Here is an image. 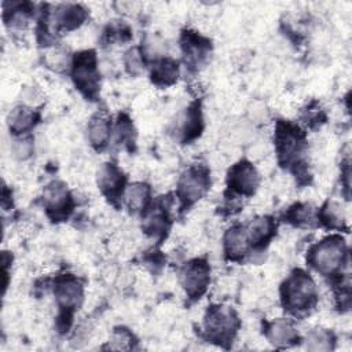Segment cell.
<instances>
[{"mask_svg": "<svg viewBox=\"0 0 352 352\" xmlns=\"http://www.w3.org/2000/svg\"><path fill=\"white\" fill-rule=\"evenodd\" d=\"M334 344L336 337L327 329L311 330L305 338V346L309 351H331Z\"/></svg>", "mask_w": 352, "mask_h": 352, "instance_id": "cell-25", "label": "cell"}, {"mask_svg": "<svg viewBox=\"0 0 352 352\" xmlns=\"http://www.w3.org/2000/svg\"><path fill=\"white\" fill-rule=\"evenodd\" d=\"M179 282L191 300L201 298L210 283V265L205 258H192L179 271Z\"/></svg>", "mask_w": 352, "mask_h": 352, "instance_id": "cell-8", "label": "cell"}, {"mask_svg": "<svg viewBox=\"0 0 352 352\" xmlns=\"http://www.w3.org/2000/svg\"><path fill=\"white\" fill-rule=\"evenodd\" d=\"M54 296L59 308L58 326L60 331H65L72 324L73 314L82 304L84 286L74 275L63 274L55 278Z\"/></svg>", "mask_w": 352, "mask_h": 352, "instance_id": "cell-4", "label": "cell"}, {"mask_svg": "<svg viewBox=\"0 0 352 352\" xmlns=\"http://www.w3.org/2000/svg\"><path fill=\"white\" fill-rule=\"evenodd\" d=\"M151 198V190L150 186L143 182H136L132 184H128L125 187V191L122 194V202L132 213H140L146 212L150 204Z\"/></svg>", "mask_w": 352, "mask_h": 352, "instance_id": "cell-23", "label": "cell"}, {"mask_svg": "<svg viewBox=\"0 0 352 352\" xmlns=\"http://www.w3.org/2000/svg\"><path fill=\"white\" fill-rule=\"evenodd\" d=\"M348 252L345 239L340 234H330L311 246L307 261L322 276L334 279L349 265Z\"/></svg>", "mask_w": 352, "mask_h": 352, "instance_id": "cell-2", "label": "cell"}, {"mask_svg": "<svg viewBox=\"0 0 352 352\" xmlns=\"http://www.w3.org/2000/svg\"><path fill=\"white\" fill-rule=\"evenodd\" d=\"M72 80L76 88L89 100H95L100 89V73L94 50H84L72 58Z\"/></svg>", "mask_w": 352, "mask_h": 352, "instance_id": "cell-6", "label": "cell"}, {"mask_svg": "<svg viewBox=\"0 0 352 352\" xmlns=\"http://www.w3.org/2000/svg\"><path fill=\"white\" fill-rule=\"evenodd\" d=\"M180 48L184 63L194 70L202 67L212 52L210 40L194 30H183L180 37Z\"/></svg>", "mask_w": 352, "mask_h": 352, "instance_id": "cell-10", "label": "cell"}, {"mask_svg": "<svg viewBox=\"0 0 352 352\" xmlns=\"http://www.w3.org/2000/svg\"><path fill=\"white\" fill-rule=\"evenodd\" d=\"M316 217H318V224H322L327 230H337V231L348 230L345 209L337 201H333V199L326 201L322 205V208L316 212Z\"/></svg>", "mask_w": 352, "mask_h": 352, "instance_id": "cell-20", "label": "cell"}, {"mask_svg": "<svg viewBox=\"0 0 352 352\" xmlns=\"http://www.w3.org/2000/svg\"><path fill=\"white\" fill-rule=\"evenodd\" d=\"M135 337L125 327H117L110 337V348L113 349H132Z\"/></svg>", "mask_w": 352, "mask_h": 352, "instance_id": "cell-28", "label": "cell"}, {"mask_svg": "<svg viewBox=\"0 0 352 352\" xmlns=\"http://www.w3.org/2000/svg\"><path fill=\"white\" fill-rule=\"evenodd\" d=\"M38 113L29 106H16L14 107L7 118L8 128L14 135L22 136L32 131L34 125L38 122Z\"/></svg>", "mask_w": 352, "mask_h": 352, "instance_id": "cell-21", "label": "cell"}, {"mask_svg": "<svg viewBox=\"0 0 352 352\" xmlns=\"http://www.w3.org/2000/svg\"><path fill=\"white\" fill-rule=\"evenodd\" d=\"M12 153L19 160L28 158L30 155V153H32V139L25 138V136H19V139H16L14 142Z\"/></svg>", "mask_w": 352, "mask_h": 352, "instance_id": "cell-30", "label": "cell"}, {"mask_svg": "<svg viewBox=\"0 0 352 352\" xmlns=\"http://www.w3.org/2000/svg\"><path fill=\"white\" fill-rule=\"evenodd\" d=\"M85 19H87V10L82 6L74 4V3L56 6L51 16V21L54 22V29L60 33L78 29Z\"/></svg>", "mask_w": 352, "mask_h": 352, "instance_id": "cell-14", "label": "cell"}, {"mask_svg": "<svg viewBox=\"0 0 352 352\" xmlns=\"http://www.w3.org/2000/svg\"><path fill=\"white\" fill-rule=\"evenodd\" d=\"M250 249L263 250L276 232V223L271 216H257L245 226Z\"/></svg>", "mask_w": 352, "mask_h": 352, "instance_id": "cell-17", "label": "cell"}, {"mask_svg": "<svg viewBox=\"0 0 352 352\" xmlns=\"http://www.w3.org/2000/svg\"><path fill=\"white\" fill-rule=\"evenodd\" d=\"M264 333L267 340L276 348L292 346L300 340L298 331L293 322L286 318H276L267 322L264 326Z\"/></svg>", "mask_w": 352, "mask_h": 352, "instance_id": "cell-16", "label": "cell"}, {"mask_svg": "<svg viewBox=\"0 0 352 352\" xmlns=\"http://www.w3.org/2000/svg\"><path fill=\"white\" fill-rule=\"evenodd\" d=\"M239 329V319L231 307L214 304L208 307L204 316V333L208 341L219 345L232 342Z\"/></svg>", "mask_w": 352, "mask_h": 352, "instance_id": "cell-5", "label": "cell"}, {"mask_svg": "<svg viewBox=\"0 0 352 352\" xmlns=\"http://www.w3.org/2000/svg\"><path fill=\"white\" fill-rule=\"evenodd\" d=\"M124 63L126 70L136 76L140 74L144 69V59H143V52L139 48H131L125 52V58H124Z\"/></svg>", "mask_w": 352, "mask_h": 352, "instance_id": "cell-29", "label": "cell"}, {"mask_svg": "<svg viewBox=\"0 0 352 352\" xmlns=\"http://www.w3.org/2000/svg\"><path fill=\"white\" fill-rule=\"evenodd\" d=\"M96 184L102 194L113 204L122 199L126 187V176L121 168L113 162H104L96 172Z\"/></svg>", "mask_w": 352, "mask_h": 352, "instance_id": "cell-12", "label": "cell"}, {"mask_svg": "<svg viewBox=\"0 0 352 352\" xmlns=\"http://www.w3.org/2000/svg\"><path fill=\"white\" fill-rule=\"evenodd\" d=\"M280 301L292 315L309 314L318 302V289L309 272L294 270L280 285Z\"/></svg>", "mask_w": 352, "mask_h": 352, "instance_id": "cell-3", "label": "cell"}, {"mask_svg": "<svg viewBox=\"0 0 352 352\" xmlns=\"http://www.w3.org/2000/svg\"><path fill=\"white\" fill-rule=\"evenodd\" d=\"M260 184V175L256 166L248 160H241L234 164L227 173V191L232 197H250L256 192Z\"/></svg>", "mask_w": 352, "mask_h": 352, "instance_id": "cell-9", "label": "cell"}, {"mask_svg": "<svg viewBox=\"0 0 352 352\" xmlns=\"http://www.w3.org/2000/svg\"><path fill=\"white\" fill-rule=\"evenodd\" d=\"M44 206L54 221L66 220L73 210L74 201L62 182H52L44 190Z\"/></svg>", "mask_w": 352, "mask_h": 352, "instance_id": "cell-11", "label": "cell"}, {"mask_svg": "<svg viewBox=\"0 0 352 352\" xmlns=\"http://www.w3.org/2000/svg\"><path fill=\"white\" fill-rule=\"evenodd\" d=\"M275 151L280 166L292 169L298 177L307 176V162L304 154L307 151L305 132L290 121L279 120L274 133Z\"/></svg>", "mask_w": 352, "mask_h": 352, "instance_id": "cell-1", "label": "cell"}, {"mask_svg": "<svg viewBox=\"0 0 352 352\" xmlns=\"http://www.w3.org/2000/svg\"><path fill=\"white\" fill-rule=\"evenodd\" d=\"M180 74V67L177 60L169 58V56H162L157 60H154L151 70H150V80L154 85L166 88L173 85Z\"/></svg>", "mask_w": 352, "mask_h": 352, "instance_id": "cell-19", "label": "cell"}, {"mask_svg": "<svg viewBox=\"0 0 352 352\" xmlns=\"http://www.w3.org/2000/svg\"><path fill=\"white\" fill-rule=\"evenodd\" d=\"M45 63L55 72L67 70L72 66V58L69 56L67 51L62 47H51L45 52Z\"/></svg>", "mask_w": 352, "mask_h": 352, "instance_id": "cell-26", "label": "cell"}, {"mask_svg": "<svg viewBox=\"0 0 352 352\" xmlns=\"http://www.w3.org/2000/svg\"><path fill=\"white\" fill-rule=\"evenodd\" d=\"M223 252L230 261H242L250 252L246 228L242 224L231 226L223 236Z\"/></svg>", "mask_w": 352, "mask_h": 352, "instance_id": "cell-15", "label": "cell"}, {"mask_svg": "<svg viewBox=\"0 0 352 352\" xmlns=\"http://www.w3.org/2000/svg\"><path fill=\"white\" fill-rule=\"evenodd\" d=\"M210 187V170L205 165L187 168L177 182L176 195L183 209L198 202Z\"/></svg>", "mask_w": 352, "mask_h": 352, "instance_id": "cell-7", "label": "cell"}, {"mask_svg": "<svg viewBox=\"0 0 352 352\" xmlns=\"http://www.w3.org/2000/svg\"><path fill=\"white\" fill-rule=\"evenodd\" d=\"M116 140L118 144L131 146L135 143V129L132 121L126 116H120L114 128Z\"/></svg>", "mask_w": 352, "mask_h": 352, "instance_id": "cell-27", "label": "cell"}, {"mask_svg": "<svg viewBox=\"0 0 352 352\" xmlns=\"http://www.w3.org/2000/svg\"><path fill=\"white\" fill-rule=\"evenodd\" d=\"M204 129V117H202V110L199 102H194L188 106L186 110L180 126H179V133H180V140L182 142H191L197 139Z\"/></svg>", "mask_w": 352, "mask_h": 352, "instance_id": "cell-22", "label": "cell"}, {"mask_svg": "<svg viewBox=\"0 0 352 352\" xmlns=\"http://www.w3.org/2000/svg\"><path fill=\"white\" fill-rule=\"evenodd\" d=\"M283 217H285V221L300 228H311L318 223L316 212L311 208V205L302 204V202H297L292 205L285 212Z\"/></svg>", "mask_w": 352, "mask_h": 352, "instance_id": "cell-24", "label": "cell"}, {"mask_svg": "<svg viewBox=\"0 0 352 352\" xmlns=\"http://www.w3.org/2000/svg\"><path fill=\"white\" fill-rule=\"evenodd\" d=\"M111 120L104 111L95 113L87 126L88 142L95 150H103L111 139Z\"/></svg>", "mask_w": 352, "mask_h": 352, "instance_id": "cell-18", "label": "cell"}, {"mask_svg": "<svg viewBox=\"0 0 352 352\" xmlns=\"http://www.w3.org/2000/svg\"><path fill=\"white\" fill-rule=\"evenodd\" d=\"M166 198L164 197L162 201H160L151 209H147L143 217V231L146 235L157 241H162L166 236L172 224Z\"/></svg>", "mask_w": 352, "mask_h": 352, "instance_id": "cell-13", "label": "cell"}]
</instances>
